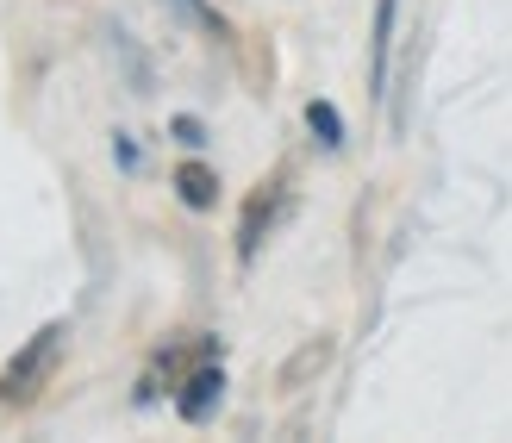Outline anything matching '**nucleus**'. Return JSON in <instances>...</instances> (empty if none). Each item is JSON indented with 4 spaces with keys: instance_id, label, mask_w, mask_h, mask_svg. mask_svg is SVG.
Segmentation results:
<instances>
[{
    "instance_id": "obj_4",
    "label": "nucleus",
    "mask_w": 512,
    "mask_h": 443,
    "mask_svg": "<svg viewBox=\"0 0 512 443\" xmlns=\"http://www.w3.org/2000/svg\"><path fill=\"white\" fill-rule=\"evenodd\" d=\"M275 213H281V181H263V188L244 200V213H238V263H256V250H263Z\"/></svg>"
},
{
    "instance_id": "obj_7",
    "label": "nucleus",
    "mask_w": 512,
    "mask_h": 443,
    "mask_svg": "<svg viewBox=\"0 0 512 443\" xmlns=\"http://www.w3.org/2000/svg\"><path fill=\"white\" fill-rule=\"evenodd\" d=\"M306 132H313L325 150H344V113L331 100H306Z\"/></svg>"
},
{
    "instance_id": "obj_2",
    "label": "nucleus",
    "mask_w": 512,
    "mask_h": 443,
    "mask_svg": "<svg viewBox=\"0 0 512 443\" xmlns=\"http://www.w3.org/2000/svg\"><path fill=\"white\" fill-rule=\"evenodd\" d=\"M219 400H225V369H219V344L200 356V369L175 387V412H182L188 425H207L213 412H219Z\"/></svg>"
},
{
    "instance_id": "obj_1",
    "label": "nucleus",
    "mask_w": 512,
    "mask_h": 443,
    "mask_svg": "<svg viewBox=\"0 0 512 443\" xmlns=\"http://www.w3.org/2000/svg\"><path fill=\"white\" fill-rule=\"evenodd\" d=\"M63 337H69L63 319H50V325H38L32 337H25L19 356L0 369V406H32L44 394V381L57 375V362H63Z\"/></svg>"
},
{
    "instance_id": "obj_9",
    "label": "nucleus",
    "mask_w": 512,
    "mask_h": 443,
    "mask_svg": "<svg viewBox=\"0 0 512 443\" xmlns=\"http://www.w3.org/2000/svg\"><path fill=\"white\" fill-rule=\"evenodd\" d=\"M175 7H182L188 19H200V25H207V32H213V38H225V19H219L213 7H200V0H175Z\"/></svg>"
},
{
    "instance_id": "obj_3",
    "label": "nucleus",
    "mask_w": 512,
    "mask_h": 443,
    "mask_svg": "<svg viewBox=\"0 0 512 443\" xmlns=\"http://www.w3.org/2000/svg\"><path fill=\"white\" fill-rule=\"evenodd\" d=\"M331 356H338V337L319 331V337H300V344L281 356V369H275V387L281 394H300V387H313L325 369H331Z\"/></svg>"
},
{
    "instance_id": "obj_6",
    "label": "nucleus",
    "mask_w": 512,
    "mask_h": 443,
    "mask_svg": "<svg viewBox=\"0 0 512 443\" xmlns=\"http://www.w3.org/2000/svg\"><path fill=\"white\" fill-rule=\"evenodd\" d=\"M394 13L400 0H375V63H369V88L381 100V88H388V57H394Z\"/></svg>"
},
{
    "instance_id": "obj_10",
    "label": "nucleus",
    "mask_w": 512,
    "mask_h": 443,
    "mask_svg": "<svg viewBox=\"0 0 512 443\" xmlns=\"http://www.w3.org/2000/svg\"><path fill=\"white\" fill-rule=\"evenodd\" d=\"M113 163H119V169H132V175H138V169H144V150H138L132 138H125V132H119V138H113Z\"/></svg>"
},
{
    "instance_id": "obj_5",
    "label": "nucleus",
    "mask_w": 512,
    "mask_h": 443,
    "mask_svg": "<svg viewBox=\"0 0 512 443\" xmlns=\"http://www.w3.org/2000/svg\"><path fill=\"white\" fill-rule=\"evenodd\" d=\"M175 194H182V206H194V213H213L219 206V175L207 163H182L175 169Z\"/></svg>"
},
{
    "instance_id": "obj_8",
    "label": "nucleus",
    "mask_w": 512,
    "mask_h": 443,
    "mask_svg": "<svg viewBox=\"0 0 512 443\" xmlns=\"http://www.w3.org/2000/svg\"><path fill=\"white\" fill-rule=\"evenodd\" d=\"M169 132H175V144H188V150H200V144H207V125H200L194 113H175V125H169Z\"/></svg>"
}]
</instances>
